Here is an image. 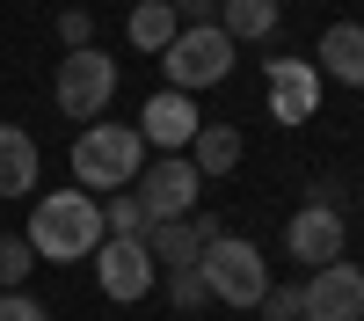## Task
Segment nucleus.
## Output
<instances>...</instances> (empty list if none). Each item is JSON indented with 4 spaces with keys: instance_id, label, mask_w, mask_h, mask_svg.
<instances>
[{
    "instance_id": "nucleus-1",
    "label": "nucleus",
    "mask_w": 364,
    "mask_h": 321,
    "mask_svg": "<svg viewBox=\"0 0 364 321\" xmlns=\"http://www.w3.org/2000/svg\"><path fill=\"white\" fill-rule=\"evenodd\" d=\"M22 241L37 248L44 263H87V256L102 248V197H87V190H51L37 212H29Z\"/></svg>"
},
{
    "instance_id": "nucleus-8",
    "label": "nucleus",
    "mask_w": 364,
    "mask_h": 321,
    "mask_svg": "<svg viewBox=\"0 0 364 321\" xmlns=\"http://www.w3.org/2000/svg\"><path fill=\"white\" fill-rule=\"evenodd\" d=\"M262 88H269V117H277V125H306V117L321 110V66H314V58H284V51H269Z\"/></svg>"
},
{
    "instance_id": "nucleus-24",
    "label": "nucleus",
    "mask_w": 364,
    "mask_h": 321,
    "mask_svg": "<svg viewBox=\"0 0 364 321\" xmlns=\"http://www.w3.org/2000/svg\"><path fill=\"white\" fill-rule=\"evenodd\" d=\"M175 15L182 29H204V22H219V0H175Z\"/></svg>"
},
{
    "instance_id": "nucleus-6",
    "label": "nucleus",
    "mask_w": 364,
    "mask_h": 321,
    "mask_svg": "<svg viewBox=\"0 0 364 321\" xmlns=\"http://www.w3.org/2000/svg\"><path fill=\"white\" fill-rule=\"evenodd\" d=\"M197 190H204V175L190 154H146V168L132 175V197L146 204V219H190Z\"/></svg>"
},
{
    "instance_id": "nucleus-16",
    "label": "nucleus",
    "mask_w": 364,
    "mask_h": 321,
    "mask_svg": "<svg viewBox=\"0 0 364 321\" xmlns=\"http://www.w3.org/2000/svg\"><path fill=\"white\" fill-rule=\"evenodd\" d=\"M219 29L233 44H269L277 37V0H219Z\"/></svg>"
},
{
    "instance_id": "nucleus-22",
    "label": "nucleus",
    "mask_w": 364,
    "mask_h": 321,
    "mask_svg": "<svg viewBox=\"0 0 364 321\" xmlns=\"http://www.w3.org/2000/svg\"><path fill=\"white\" fill-rule=\"evenodd\" d=\"M168 300H175V307H204L211 292H204V278H197V270H168Z\"/></svg>"
},
{
    "instance_id": "nucleus-13",
    "label": "nucleus",
    "mask_w": 364,
    "mask_h": 321,
    "mask_svg": "<svg viewBox=\"0 0 364 321\" xmlns=\"http://www.w3.org/2000/svg\"><path fill=\"white\" fill-rule=\"evenodd\" d=\"M314 66H321V80L364 88V22H328L314 44Z\"/></svg>"
},
{
    "instance_id": "nucleus-17",
    "label": "nucleus",
    "mask_w": 364,
    "mask_h": 321,
    "mask_svg": "<svg viewBox=\"0 0 364 321\" xmlns=\"http://www.w3.org/2000/svg\"><path fill=\"white\" fill-rule=\"evenodd\" d=\"M124 29H132V44H139V51H154V58H161V51L175 44V29H182V15H175V0H139Z\"/></svg>"
},
{
    "instance_id": "nucleus-23",
    "label": "nucleus",
    "mask_w": 364,
    "mask_h": 321,
    "mask_svg": "<svg viewBox=\"0 0 364 321\" xmlns=\"http://www.w3.org/2000/svg\"><path fill=\"white\" fill-rule=\"evenodd\" d=\"M0 321H51L44 300H29V292H0Z\"/></svg>"
},
{
    "instance_id": "nucleus-5",
    "label": "nucleus",
    "mask_w": 364,
    "mask_h": 321,
    "mask_svg": "<svg viewBox=\"0 0 364 321\" xmlns=\"http://www.w3.org/2000/svg\"><path fill=\"white\" fill-rule=\"evenodd\" d=\"M51 95H58V110H66L73 125H95L102 102L117 95V58H109L102 44L66 51V58H58V73H51Z\"/></svg>"
},
{
    "instance_id": "nucleus-12",
    "label": "nucleus",
    "mask_w": 364,
    "mask_h": 321,
    "mask_svg": "<svg viewBox=\"0 0 364 321\" xmlns=\"http://www.w3.org/2000/svg\"><path fill=\"white\" fill-rule=\"evenodd\" d=\"M204 241H219V219H154L146 226V248H154V263H168V270H197Z\"/></svg>"
},
{
    "instance_id": "nucleus-21",
    "label": "nucleus",
    "mask_w": 364,
    "mask_h": 321,
    "mask_svg": "<svg viewBox=\"0 0 364 321\" xmlns=\"http://www.w3.org/2000/svg\"><path fill=\"white\" fill-rule=\"evenodd\" d=\"M58 44H66V51L95 44V15H87V8H66V15H58Z\"/></svg>"
},
{
    "instance_id": "nucleus-9",
    "label": "nucleus",
    "mask_w": 364,
    "mask_h": 321,
    "mask_svg": "<svg viewBox=\"0 0 364 321\" xmlns=\"http://www.w3.org/2000/svg\"><path fill=\"white\" fill-rule=\"evenodd\" d=\"M299 321H364V270L350 256L321 263V270L306 278V314Z\"/></svg>"
},
{
    "instance_id": "nucleus-3",
    "label": "nucleus",
    "mask_w": 364,
    "mask_h": 321,
    "mask_svg": "<svg viewBox=\"0 0 364 321\" xmlns=\"http://www.w3.org/2000/svg\"><path fill=\"white\" fill-rule=\"evenodd\" d=\"M197 278L204 292L219 307H262V292H269V263L255 241H240V233H219V241H204L197 256Z\"/></svg>"
},
{
    "instance_id": "nucleus-15",
    "label": "nucleus",
    "mask_w": 364,
    "mask_h": 321,
    "mask_svg": "<svg viewBox=\"0 0 364 321\" xmlns=\"http://www.w3.org/2000/svg\"><path fill=\"white\" fill-rule=\"evenodd\" d=\"M240 146H248L240 125H197V139L182 146V154L197 161V175H233L240 168Z\"/></svg>"
},
{
    "instance_id": "nucleus-7",
    "label": "nucleus",
    "mask_w": 364,
    "mask_h": 321,
    "mask_svg": "<svg viewBox=\"0 0 364 321\" xmlns=\"http://www.w3.org/2000/svg\"><path fill=\"white\" fill-rule=\"evenodd\" d=\"M87 263H95L102 300H117V307L146 300V292H154V278H161V263H154V248H146V233H139V241H132V233H102V248L87 256Z\"/></svg>"
},
{
    "instance_id": "nucleus-19",
    "label": "nucleus",
    "mask_w": 364,
    "mask_h": 321,
    "mask_svg": "<svg viewBox=\"0 0 364 321\" xmlns=\"http://www.w3.org/2000/svg\"><path fill=\"white\" fill-rule=\"evenodd\" d=\"M37 270V248L22 233H0V292H22V278Z\"/></svg>"
},
{
    "instance_id": "nucleus-20",
    "label": "nucleus",
    "mask_w": 364,
    "mask_h": 321,
    "mask_svg": "<svg viewBox=\"0 0 364 321\" xmlns=\"http://www.w3.org/2000/svg\"><path fill=\"white\" fill-rule=\"evenodd\" d=\"M306 314V285H277L269 278V292H262V321H299Z\"/></svg>"
},
{
    "instance_id": "nucleus-10",
    "label": "nucleus",
    "mask_w": 364,
    "mask_h": 321,
    "mask_svg": "<svg viewBox=\"0 0 364 321\" xmlns=\"http://www.w3.org/2000/svg\"><path fill=\"white\" fill-rule=\"evenodd\" d=\"M343 233H350V219L336 212V204H299L291 212V226H284V256L291 263H306V270H321V263H336L343 256Z\"/></svg>"
},
{
    "instance_id": "nucleus-11",
    "label": "nucleus",
    "mask_w": 364,
    "mask_h": 321,
    "mask_svg": "<svg viewBox=\"0 0 364 321\" xmlns=\"http://www.w3.org/2000/svg\"><path fill=\"white\" fill-rule=\"evenodd\" d=\"M197 102L182 95V88H154V95H146V110H139V139L154 146V154H182V146L197 139Z\"/></svg>"
},
{
    "instance_id": "nucleus-4",
    "label": "nucleus",
    "mask_w": 364,
    "mask_h": 321,
    "mask_svg": "<svg viewBox=\"0 0 364 321\" xmlns=\"http://www.w3.org/2000/svg\"><path fill=\"white\" fill-rule=\"evenodd\" d=\"M233 58H240V44L219 22H204V29H175V44L161 51V73H168V88L197 95V88H219L233 73Z\"/></svg>"
},
{
    "instance_id": "nucleus-14",
    "label": "nucleus",
    "mask_w": 364,
    "mask_h": 321,
    "mask_svg": "<svg viewBox=\"0 0 364 321\" xmlns=\"http://www.w3.org/2000/svg\"><path fill=\"white\" fill-rule=\"evenodd\" d=\"M37 139H29L22 125H0V197H29L37 190Z\"/></svg>"
},
{
    "instance_id": "nucleus-18",
    "label": "nucleus",
    "mask_w": 364,
    "mask_h": 321,
    "mask_svg": "<svg viewBox=\"0 0 364 321\" xmlns=\"http://www.w3.org/2000/svg\"><path fill=\"white\" fill-rule=\"evenodd\" d=\"M146 226H154V219H146V204H139L132 190H109V197H102V233H132V241H139Z\"/></svg>"
},
{
    "instance_id": "nucleus-2",
    "label": "nucleus",
    "mask_w": 364,
    "mask_h": 321,
    "mask_svg": "<svg viewBox=\"0 0 364 321\" xmlns=\"http://www.w3.org/2000/svg\"><path fill=\"white\" fill-rule=\"evenodd\" d=\"M146 154H154V146L139 139V125L95 117V125H80V139H73V190H87V197L132 190V175L146 168Z\"/></svg>"
}]
</instances>
